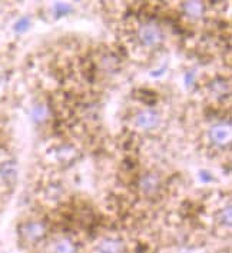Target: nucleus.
I'll list each match as a JSON object with an SVG mask.
<instances>
[{
    "mask_svg": "<svg viewBox=\"0 0 232 253\" xmlns=\"http://www.w3.org/2000/svg\"><path fill=\"white\" fill-rule=\"evenodd\" d=\"M47 233V227L45 223L38 222V220H30L25 222L22 226L19 227V235L22 242L28 243V245H35L39 243Z\"/></svg>",
    "mask_w": 232,
    "mask_h": 253,
    "instance_id": "nucleus-1",
    "label": "nucleus"
},
{
    "mask_svg": "<svg viewBox=\"0 0 232 253\" xmlns=\"http://www.w3.org/2000/svg\"><path fill=\"white\" fill-rule=\"evenodd\" d=\"M138 38H139L140 43L143 46L153 47V46L161 43V40H162V30H161V27L156 26V25H152V23L143 25L139 29V32H138Z\"/></svg>",
    "mask_w": 232,
    "mask_h": 253,
    "instance_id": "nucleus-2",
    "label": "nucleus"
},
{
    "mask_svg": "<svg viewBox=\"0 0 232 253\" xmlns=\"http://www.w3.org/2000/svg\"><path fill=\"white\" fill-rule=\"evenodd\" d=\"M161 122V118L156 112L153 110H142L135 116V123L138 127L143 129V130H152L155 129Z\"/></svg>",
    "mask_w": 232,
    "mask_h": 253,
    "instance_id": "nucleus-3",
    "label": "nucleus"
},
{
    "mask_svg": "<svg viewBox=\"0 0 232 253\" xmlns=\"http://www.w3.org/2000/svg\"><path fill=\"white\" fill-rule=\"evenodd\" d=\"M211 139L215 145H219V146H225L227 143H230L231 140V129L228 125L225 123H218L215 125L212 129H211Z\"/></svg>",
    "mask_w": 232,
    "mask_h": 253,
    "instance_id": "nucleus-4",
    "label": "nucleus"
},
{
    "mask_svg": "<svg viewBox=\"0 0 232 253\" xmlns=\"http://www.w3.org/2000/svg\"><path fill=\"white\" fill-rule=\"evenodd\" d=\"M123 242L118 238L102 239L96 246L95 253H122Z\"/></svg>",
    "mask_w": 232,
    "mask_h": 253,
    "instance_id": "nucleus-5",
    "label": "nucleus"
},
{
    "mask_svg": "<svg viewBox=\"0 0 232 253\" xmlns=\"http://www.w3.org/2000/svg\"><path fill=\"white\" fill-rule=\"evenodd\" d=\"M139 186H140V189H142L145 193H153V192L158 189V186H159V180H158V177H155L153 174H146V176H143V177L140 179Z\"/></svg>",
    "mask_w": 232,
    "mask_h": 253,
    "instance_id": "nucleus-6",
    "label": "nucleus"
},
{
    "mask_svg": "<svg viewBox=\"0 0 232 253\" xmlns=\"http://www.w3.org/2000/svg\"><path fill=\"white\" fill-rule=\"evenodd\" d=\"M53 253H76V245L68 238L56 240Z\"/></svg>",
    "mask_w": 232,
    "mask_h": 253,
    "instance_id": "nucleus-7",
    "label": "nucleus"
},
{
    "mask_svg": "<svg viewBox=\"0 0 232 253\" xmlns=\"http://www.w3.org/2000/svg\"><path fill=\"white\" fill-rule=\"evenodd\" d=\"M0 176H1L3 180L12 182V180H14V177H16V168H14L10 162H6V163L1 165V168H0Z\"/></svg>",
    "mask_w": 232,
    "mask_h": 253,
    "instance_id": "nucleus-8",
    "label": "nucleus"
},
{
    "mask_svg": "<svg viewBox=\"0 0 232 253\" xmlns=\"http://www.w3.org/2000/svg\"><path fill=\"white\" fill-rule=\"evenodd\" d=\"M184 9H185L186 13L191 14V16H199L202 13V4L199 1H188V3H185Z\"/></svg>",
    "mask_w": 232,
    "mask_h": 253,
    "instance_id": "nucleus-9",
    "label": "nucleus"
},
{
    "mask_svg": "<svg viewBox=\"0 0 232 253\" xmlns=\"http://www.w3.org/2000/svg\"><path fill=\"white\" fill-rule=\"evenodd\" d=\"M45 116H46V107L45 106L35 107V110H33V118H35V119L42 120V119H45Z\"/></svg>",
    "mask_w": 232,
    "mask_h": 253,
    "instance_id": "nucleus-10",
    "label": "nucleus"
}]
</instances>
